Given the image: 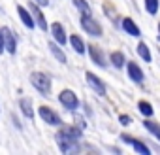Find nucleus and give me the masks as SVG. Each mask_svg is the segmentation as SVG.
<instances>
[{"instance_id":"1","label":"nucleus","mask_w":160,"mask_h":155,"mask_svg":"<svg viewBox=\"0 0 160 155\" xmlns=\"http://www.w3.org/2000/svg\"><path fill=\"white\" fill-rule=\"evenodd\" d=\"M28 82H30V85L34 87V91H38V95H42V97H51V93H53V78L47 74V72H43V70H34V72H30V76H28Z\"/></svg>"},{"instance_id":"2","label":"nucleus","mask_w":160,"mask_h":155,"mask_svg":"<svg viewBox=\"0 0 160 155\" xmlns=\"http://www.w3.org/2000/svg\"><path fill=\"white\" fill-rule=\"evenodd\" d=\"M83 138V129H79L77 125H60L57 127L55 140L57 142H81Z\"/></svg>"},{"instance_id":"3","label":"nucleus","mask_w":160,"mask_h":155,"mask_svg":"<svg viewBox=\"0 0 160 155\" xmlns=\"http://www.w3.org/2000/svg\"><path fill=\"white\" fill-rule=\"evenodd\" d=\"M79 27H81L83 32L89 34L91 38H100L104 34L102 25L98 23V19L92 17V13H79Z\"/></svg>"},{"instance_id":"4","label":"nucleus","mask_w":160,"mask_h":155,"mask_svg":"<svg viewBox=\"0 0 160 155\" xmlns=\"http://www.w3.org/2000/svg\"><path fill=\"white\" fill-rule=\"evenodd\" d=\"M58 104L66 110V112H70V114H73V112H77L79 110V106H81V100H79V97H77V93L75 91H72V89H62L60 93H58Z\"/></svg>"},{"instance_id":"5","label":"nucleus","mask_w":160,"mask_h":155,"mask_svg":"<svg viewBox=\"0 0 160 155\" xmlns=\"http://www.w3.org/2000/svg\"><path fill=\"white\" fill-rule=\"evenodd\" d=\"M38 115H40V119L45 123V125H49V127H60L64 121H62V117H60V114L57 112V110H53L51 106H47V104H40L38 106Z\"/></svg>"},{"instance_id":"6","label":"nucleus","mask_w":160,"mask_h":155,"mask_svg":"<svg viewBox=\"0 0 160 155\" xmlns=\"http://www.w3.org/2000/svg\"><path fill=\"white\" fill-rule=\"evenodd\" d=\"M2 34H4V53L8 55H17V49H19V36L13 29L10 27H2Z\"/></svg>"},{"instance_id":"7","label":"nucleus","mask_w":160,"mask_h":155,"mask_svg":"<svg viewBox=\"0 0 160 155\" xmlns=\"http://www.w3.org/2000/svg\"><path fill=\"white\" fill-rule=\"evenodd\" d=\"M27 8L30 10V13H32V19H34V23H36V29H40L42 32H47L49 30V21H47V17H45V13H43V8H40L36 2H30L27 4Z\"/></svg>"},{"instance_id":"8","label":"nucleus","mask_w":160,"mask_h":155,"mask_svg":"<svg viewBox=\"0 0 160 155\" xmlns=\"http://www.w3.org/2000/svg\"><path fill=\"white\" fill-rule=\"evenodd\" d=\"M85 80H87V85H89L98 97H106V95H108V89H106L104 80H102V78H98L94 72L87 70V72H85Z\"/></svg>"},{"instance_id":"9","label":"nucleus","mask_w":160,"mask_h":155,"mask_svg":"<svg viewBox=\"0 0 160 155\" xmlns=\"http://www.w3.org/2000/svg\"><path fill=\"white\" fill-rule=\"evenodd\" d=\"M49 32H51V40L57 42L58 45L64 47V45L68 44V32H66V29H64L62 23H58V21L51 23V25H49Z\"/></svg>"},{"instance_id":"10","label":"nucleus","mask_w":160,"mask_h":155,"mask_svg":"<svg viewBox=\"0 0 160 155\" xmlns=\"http://www.w3.org/2000/svg\"><path fill=\"white\" fill-rule=\"evenodd\" d=\"M87 53H89L91 61H92L98 68H108V66H109V64H108V59H106V53H104L98 45H94V44L87 45Z\"/></svg>"},{"instance_id":"11","label":"nucleus","mask_w":160,"mask_h":155,"mask_svg":"<svg viewBox=\"0 0 160 155\" xmlns=\"http://www.w3.org/2000/svg\"><path fill=\"white\" fill-rule=\"evenodd\" d=\"M15 12H17V17H19V21H21V25H23L25 29H28V30H34V29H36V23H34V19H32V13H30V10H28L27 6L17 4V6H15Z\"/></svg>"},{"instance_id":"12","label":"nucleus","mask_w":160,"mask_h":155,"mask_svg":"<svg viewBox=\"0 0 160 155\" xmlns=\"http://www.w3.org/2000/svg\"><path fill=\"white\" fill-rule=\"evenodd\" d=\"M17 106H19V114H21L25 119H34V117H36V108H34L32 99L21 97V99L17 100Z\"/></svg>"},{"instance_id":"13","label":"nucleus","mask_w":160,"mask_h":155,"mask_svg":"<svg viewBox=\"0 0 160 155\" xmlns=\"http://www.w3.org/2000/svg\"><path fill=\"white\" fill-rule=\"evenodd\" d=\"M124 66H126L128 78H130V80H132L134 83L141 85V83L145 82V74H143V70H141V66H139V64H136L134 61H130V62H126Z\"/></svg>"},{"instance_id":"14","label":"nucleus","mask_w":160,"mask_h":155,"mask_svg":"<svg viewBox=\"0 0 160 155\" xmlns=\"http://www.w3.org/2000/svg\"><path fill=\"white\" fill-rule=\"evenodd\" d=\"M121 140H122L124 144H130V146L134 147V151H136V153H139V155H151V147H149V146H145L141 140L132 138V136H128V134H121Z\"/></svg>"},{"instance_id":"15","label":"nucleus","mask_w":160,"mask_h":155,"mask_svg":"<svg viewBox=\"0 0 160 155\" xmlns=\"http://www.w3.org/2000/svg\"><path fill=\"white\" fill-rule=\"evenodd\" d=\"M68 44H70V47L77 55H85L87 53V44H85V40L79 36V34H70L68 36Z\"/></svg>"},{"instance_id":"16","label":"nucleus","mask_w":160,"mask_h":155,"mask_svg":"<svg viewBox=\"0 0 160 155\" xmlns=\"http://www.w3.org/2000/svg\"><path fill=\"white\" fill-rule=\"evenodd\" d=\"M47 47H49V51H51V55H53V59H55V61H58L60 64H66V62H68V57H66V53H64L62 45H58L57 42L49 40Z\"/></svg>"},{"instance_id":"17","label":"nucleus","mask_w":160,"mask_h":155,"mask_svg":"<svg viewBox=\"0 0 160 155\" xmlns=\"http://www.w3.org/2000/svg\"><path fill=\"white\" fill-rule=\"evenodd\" d=\"M121 27H122V30L126 32V34H130V36H134V38H138V36H141V29L130 19V17H122V21H121Z\"/></svg>"},{"instance_id":"18","label":"nucleus","mask_w":160,"mask_h":155,"mask_svg":"<svg viewBox=\"0 0 160 155\" xmlns=\"http://www.w3.org/2000/svg\"><path fill=\"white\" fill-rule=\"evenodd\" d=\"M109 64H111L113 68L121 70V68L126 64V57H124V53H122V51H113V53L109 55Z\"/></svg>"},{"instance_id":"19","label":"nucleus","mask_w":160,"mask_h":155,"mask_svg":"<svg viewBox=\"0 0 160 155\" xmlns=\"http://www.w3.org/2000/svg\"><path fill=\"white\" fill-rule=\"evenodd\" d=\"M57 146H58V149L62 153H77L81 149L79 142H57Z\"/></svg>"},{"instance_id":"20","label":"nucleus","mask_w":160,"mask_h":155,"mask_svg":"<svg viewBox=\"0 0 160 155\" xmlns=\"http://www.w3.org/2000/svg\"><path fill=\"white\" fill-rule=\"evenodd\" d=\"M136 51H138V55H139L145 62H151V61H152V53H151V49H149V45H147L145 42H139L138 47H136Z\"/></svg>"},{"instance_id":"21","label":"nucleus","mask_w":160,"mask_h":155,"mask_svg":"<svg viewBox=\"0 0 160 155\" xmlns=\"http://www.w3.org/2000/svg\"><path fill=\"white\" fill-rule=\"evenodd\" d=\"M143 127H145V131H149L152 136H156L158 142H160V123H156V121H152V119H145V121H143Z\"/></svg>"},{"instance_id":"22","label":"nucleus","mask_w":160,"mask_h":155,"mask_svg":"<svg viewBox=\"0 0 160 155\" xmlns=\"http://www.w3.org/2000/svg\"><path fill=\"white\" fill-rule=\"evenodd\" d=\"M72 4L79 13H92V8H91V4L87 0H72Z\"/></svg>"},{"instance_id":"23","label":"nucleus","mask_w":160,"mask_h":155,"mask_svg":"<svg viewBox=\"0 0 160 155\" xmlns=\"http://www.w3.org/2000/svg\"><path fill=\"white\" fill-rule=\"evenodd\" d=\"M138 110H139L145 117H152V114H154L152 104H151V102H147V100H139V102H138Z\"/></svg>"},{"instance_id":"24","label":"nucleus","mask_w":160,"mask_h":155,"mask_svg":"<svg viewBox=\"0 0 160 155\" xmlns=\"http://www.w3.org/2000/svg\"><path fill=\"white\" fill-rule=\"evenodd\" d=\"M160 8V0H145V12L149 15H156Z\"/></svg>"},{"instance_id":"25","label":"nucleus","mask_w":160,"mask_h":155,"mask_svg":"<svg viewBox=\"0 0 160 155\" xmlns=\"http://www.w3.org/2000/svg\"><path fill=\"white\" fill-rule=\"evenodd\" d=\"M73 121H75V125H77L79 129H83V131L87 129V121H85V119H83L81 115H79L77 112H73Z\"/></svg>"},{"instance_id":"26","label":"nucleus","mask_w":160,"mask_h":155,"mask_svg":"<svg viewBox=\"0 0 160 155\" xmlns=\"http://www.w3.org/2000/svg\"><path fill=\"white\" fill-rule=\"evenodd\" d=\"M130 121H132V119H130V115H124V114H122V115H119V123H121V125H124V127H126V125H130Z\"/></svg>"},{"instance_id":"27","label":"nucleus","mask_w":160,"mask_h":155,"mask_svg":"<svg viewBox=\"0 0 160 155\" xmlns=\"http://www.w3.org/2000/svg\"><path fill=\"white\" fill-rule=\"evenodd\" d=\"M12 121H13V125H15V129H17V131H21V129H23V125H21V121H19V117H17L15 114H12Z\"/></svg>"},{"instance_id":"28","label":"nucleus","mask_w":160,"mask_h":155,"mask_svg":"<svg viewBox=\"0 0 160 155\" xmlns=\"http://www.w3.org/2000/svg\"><path fill=\"white\" fill-rule=\"evenodd\" d=\"M4 55V34H2V25H0V57Z\"/></svg>"},{"instance_id":"29","label":"nucleus","mask_w":160,"mask_h":155,"mask_svg":"<svg viewBox=\"0 0 160 155\" xmlns=\"http://www.w3.org/2000/svg\"><path fill=\"white\" fill-rule=\"evenodd\" d=\"M32 2H36L40 8H49V6H51V2H49V0H32Z\"/></svg>"},{"instance_id":"30","label":"nucleus","mask_w":160,"mask_h":155,"mask_svg":"<svg viewBox=\"0 0 160 155\" xmlns=\"http://www.w3.org/2000/svg\"><path fill=\"white\" fill-rule=\"evenodd\" d=\"M83 108H85V114L92 117V110H91V106H89V104H83Z\"/></svg>"},{"instance_id":"31","label":"nucleus","mask_w":160,"mask_h":155,"mask_svg":"<svg viewBox=\"0 0 160 155\" xmlns=\"http://www.w3.org/2000/svg\"><path fill=\"white\" fill-rule=\"evenodd\" d=\"M158 38H160V23H158Z\"/></svg>"},{"instance_id":"32","label":"nucleus","mask_w":160,"mask_h":155,"mask_svg":"<svg viewBox=\"0 0 160 155\" xmlns=\"http://www.w3.org/2000/svg\"><path fill=\"white\" fill-rule=\"evenodd\" d=\"M0 115H2V104H0Z\"/></svg>"}]
</instances>
